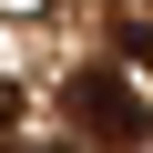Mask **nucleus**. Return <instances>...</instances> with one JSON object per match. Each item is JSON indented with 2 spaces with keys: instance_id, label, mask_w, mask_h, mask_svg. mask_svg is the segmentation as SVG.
<instances>
[{
  "instance_id": "1",
  "label": "nucleus",
  "mask_w": 153,
  "mask_h": 153,
  "mask_svg": "<svg viewBox=\"0 0 153 153\" xmlns=\"http://www.w3.org/2000/svg\"><path fill=\"white\" fill-rule=\"evenodd\" d=\"M61 102H71V123H92V133H112V143H143V133H153V102L123 82L112 61L71 71V92H61Z\"/></svg>"
},
{
  "instance_id": "2",
  "label": "nucleus",
  "mask_w": 153,
  "mask_h": 153,
  "mask_svg": "<svg viewBox=\"0 0 153 153\" xmlns=\"http://www.w3.org/2000/svg\"><path fill=\"white\" fill-rule=\"evenodd\" d=\"M112 41H123V51L153 71V0H123V10H112Z\"/></svg>"
},
{
  "instance_id": "3",
  "label": "nucleus",
  "mask_w": 153,
  "mask_h": 153,
  "mask_svg": "<svg viewBox=\"0 0 153 153\" xmlns=\"http://www.w3.org/2000/svg\"><path fill=\"white\" fill-rule=\"evenodd\" d=\"M10 123H21V82L0 71V133H10Z\"/></svg>"
},
{
  "instance_id": "4",
  "label": "nucleus",
  "mask_w": 153,
  "mask_h": 153,
  "mask_svg": "<svg viewBox=\"0 0 153 153\" xmlns=\"http://www.w3.org/2000/svg\"><path fill=\"white\" fill-rule=\"evenodd\" d=\"M0 153H61V143H0Z\"/></svg>"
}]
</instances>
